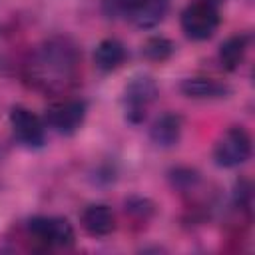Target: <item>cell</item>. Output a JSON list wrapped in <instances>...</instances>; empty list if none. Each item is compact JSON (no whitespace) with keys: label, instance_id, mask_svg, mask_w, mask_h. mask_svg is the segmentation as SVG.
Instances as JSON below:
<instances>
[{"label":"cell","instance_id":"1","mask_svg":"<svg viewBox=\"0 0 255 255\" xmlns=\"http://www.w3.org/2000/svg\"><path fill=\"white\" fill-rule=\"evenodd\" d=\"M80 48L68 36H52L40 42L24 60V82L50 96L66 94L80 76Z\"/></svg>","mask_w":255,"mask_h":255},{"label":"cell","instance_id":"2","mask_svg":"<svg viewBox=\"0 0 255 255\" xmlns=\"http://www.w3.org/2000/svg\"><path fill=\"white\" fill-rule=\"evenodd\" d=\"M157 96V84L151 76H135L124 90V116L129 124H141L147 116L149 104Z\"/></svg>","mask_w":255,"mask_h":255},{"label":"cell","instance_id":"3","mask_svg":"<svg viewBox=\"0 0 255 255\" xmlns=\"http://www.w3.org/2000/svg\"><path fill=\"white\" fill-rule=\"evenodd\" d=\"M251 155V135L241 126H231L215 143L213 159L219 167L243 165Z\"/></svg>","mask_w":255,"mask_h":255},{"label":"cell","instance_id":"4","mask_svg":"<svg viewBox=\"0 0 255 255\" xmlns=\"http://www.w3.org/2000/svg\"><path fill=\"white\" fill-rule=\"evenodd\" d=\"M219 26V12L207 0L189 4L181 12V30L189 40L203 42L215 34Z\"/></svg>","mask_w":255,"mask_h":255},{"label":"cell","instance_id":"5","mask_svg":"<svg viewBox=\"0 0 255 255\" xmlns=\"http://www.w3.org/2000/svg\"><path fill=\"white\" fill-rule=\"evenodd\" d=\"M28 233L44 247H70L74 243V227L64 217L38 215L28 221Z\"/></svg>","mask_w":255,"mask_h":255},{"label":"cell","instance_id":"6","mask_svg":"<svg viewBox=\"0 0 255 255\" xmlns=\"http://www.w3.org/2000/svg\"><path fill=\"white\" fill-rule=\"evenodd\" d=\"M86 112H88V108H86L84 100L68 98V100L52 104L46 110L44 120L54 131H58L62 135H72L82 128V124L86 120Z\"/></svg>","mask_w":255,"mask_h":255},{"label":"cell","instance_id":"7","mask_svg":"<svg viewBox=\"0 0 255 255\" xmlns=\"http://www.w3.org/2000/svg\"><path fill=\"white\" fill-rule=\"evenodd\" d=\"M10 128L24 147H42L46 139V124L28 108L14 106L10 110Z\"/></svg>","mask_w":255,"mask_h":255},{"label":"cell","instance_id":"8","mask_svg":"<svg viewBox=\"0 0 255 255\" xmlns=\"http://www.w3.org/2000/svg\"><path fill=\"white\" fill-rule=\"evenodd\" d=\"M80 223L92 237H106L116 229V215L106 203H92L80 213Z\"/></svg>","mask_w":255,"mask_h":255},{"label":"cell","instance_id":"9","mask_svg":"<svg viewBox=\"0 0 255 255\" xmlns=\"http://www.w3.org/2000/svg\"><path fill=\"white\" fill-rule=\"evenodd\" d=\"M169 0H133L128 18L141 30L155 28L167 14Z\"/></svg>","mask_w":255,"mask_h":255},{"label":"cell","instance_id":"10","mask_svg":"<svg viewBox=\"0 0 255 255\" xmlns=\"http://www.w3.org/2000/svg\"><path fill=\"white\" fill-rule=\"evenodd\" d=\"M179 90L183 96L191 100H219L225 98L231 88L215 78H205V76H195V78H185L179 84Z\"/></svg>","mask_w":255,"mask_h":255},{"label":"cell","instance_id":"11","mask_svg":"<svg viewBox=\"0 0 255 255\" xmlns=\"http://www.w3.org/2000/svg\"><path fill=\"white\" fill-rule=\"evenodd\" d=\"M181 129H183V120L179 114L167 112L161 114L149 128V139L157 145V147H173L177 145L179 137H181Z\"/></svg>","mask_w":255,"mask_h":255},{"label":"cell","instance_id":"12","mask_svg":"<svg viewBox=\"0 0 255 255\" xmlns=\"http://www.w3.org/2000/svg\"><path fill=\"white\" fill-rule=\"evenodd\" d=\"M126 62V48L116 38H104L94 50V64L100 72H114Z\"/></svg>","mask_w":255,"mask_h":255},{"label":"cell","instance_id":"13","mask_svg":"<svg viewBox=\"0 0 255 255\" xmlns=\"http://www.w3.org/2000/svg\"><path fill=\"white\" fill-rule=\"evenodd\" d=\"M247 42L249 38L245 34H235L229 36L221 46H219V62L225 70H237L245 58L247 52Z\"/></svg>","mask_w":255,"mask_h":255},{"label":"cell","instance_id":"14","mask_svg":"<svg viewBox=\"0 0 255 255\" xmlns=\"http://www.w3.org/2000/svg\"><path fill=\"white\" fill-rule=\"evenodd\" d=\"M173 52H175V44L165 36H151L141 46V54L149 62H165L173 56Z\"/></svg>","mask_w":255,"mask_h":255},{"label":"cell","instance_id":"15","mask_svg":"<svg viewBox=\"0 0 255 255\" xmlns=\"http://www.w3.org/2000/svg\"><path fill=\"white\" fill-rule=\"evenodd\" d=\"M169 179H171V185L181 193H191L201 183V175L191 167H175V169H171Z\"/></svg>","mask_w":255,"mask_h":255},{"label":"cell","instance_id":"16","mask_svg":"<svg viewBox=\"0 0 255 255\" xmlns=\"http://www.w3.org/2000/svg\"><path fill=\"white\" fill-rule=\"evenodd\" d=\"M126 213H129L135 219H149V215L153 213V203L145 197H129L126 199Z\"/></svg>","mask_w":255,"mask_h":255},{"label":"cell","instance_id":"17","mask_svg":"<svg viewBox=\"0 0 255 255\" xmlns=\"http://www.w3.org/2000/svg\"><path fill=\"white\" fill-rule=\"evenodd\" d=\"M235 205L239 207V211H245L249 213L251 209V185L249 181H237V187H235Z\"/></svg>","mask_w":255,"mask_h":255},{"label":"cell","instance_id":"18","mask_svg":"<svg viewBox=\"0 0 255 255\" xmlns=\"http://www.w3.org/2000/svg\"><path fill=\"white\" fill-rule=\"evenodd\" d=\"M133 0H102V8L110 18H118V16H128L129 6Z\"/></svg>","mask_w":255,"mask_h":255},{"label":"cell","instance_id":"19","mask_svg":"<svg viewBox=\"0 0 255 255\" xmlns=\"http://www.w3.org/2000/svg\"><path fill=\"white\" fill-rule=\"evenodd\" d=\"M207 2H211V0H207Z\"/></svg>","mask_w":255,"mask_h":255}]
</instances>
